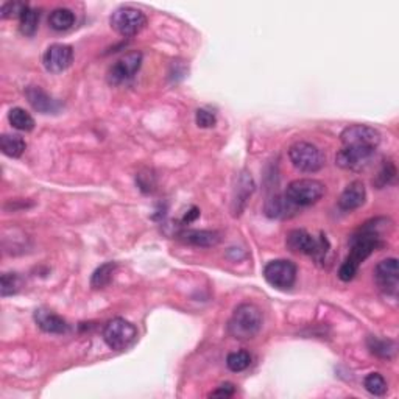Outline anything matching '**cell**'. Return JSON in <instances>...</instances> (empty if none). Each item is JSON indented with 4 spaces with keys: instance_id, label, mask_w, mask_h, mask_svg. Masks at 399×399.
<instances>
[{
    "instance_id": "obj_9",
    "label": "cell",
    "mask_w": 399,
    "mask_h": 399,
    "mask_svg": "<svg viewBox=\"0 0 399 399\" xmlns=\"http://www.w3.org/2000/svg\"><path fill=\"white\" fill-rule=\"evenodd\" d=\"M343 147H365L376 150L380 143V133L370 125H349L342 131Z\"/></svg>"
},
{
    "instance_id": "obj_24",
    "label": "cell",
    "mask_w": 399,
    "mask_h": 399,
    "mask_svg": "<svg viewBox=\"0 0 399 399\" xmlns=\"http://www.w3.org/2000/svg\"><path fill=\"white\" fill-rule=\"evenodd\" d=\"M295 208L296 206L292 204L284 195V197H274L272 200H268L265 204V212L268 217H285Z\"/></svg>"
},
{
    "instance_id": "obj_7",
    "label": "cell",
    "mask_w": 399,
    "mask_h": 399,
    "mask_svg": "<svg viewBox=\"0 0 399 399\" xmlns=\"http://www.w3.org/2000/svg\"><path fill=\"white\" fill-rule=\"evenodd\" d=\"M287 247L293 253H301L308 256H314V258L320 259L324 258V254L328 253L329 243L326 237L321 236L320 239H315L314 236H310L308 231L304 229H293L287 234Z\"/></svg>"
},
{
    "instance_id": "obj_32",
    "label": "cell",
    "mask_w": 399,
    "mask_h": 399,
    "mask_svg": "<svg viewBox=\"0 0 399 399\" xmlns=\"http://www.w3.org/2000/svg\"><path fill=\"white\" fill-rule=\"evenodd\" d=\"M236 393V387L234 384L227 382V384H222L220 387H217L214 391L209 393L211 398H231Z\"/></svg>"
},
{
    "instance_id": "obj_25",
    "label": "cell",
    "mask_w": 399,
    "mask_h": 399,
    "mask_svg": "<svg viewBox=\"0 0 399 399\" xmlns=\"http://www.w3.org/2000/svg\"><path fill=\"white\" fill-rule=\"evenodd\" d=\"M364 387L368 393H371L374 396H382L387 393V380L380 373H370L368 376L364 379Z\"/></svg>"
},
{
    "instance_id": "obj_22",
    "label": "cell",
    "mask_w": 399,
    "mask_h": 399,
    "mask_svg": "<svg viewBox=\"0 0 399 399\" xmlns=\"http://www.w3.org/2000/svg\"><path fill=\"white\" fill-rule=\"evenodd\" d=\"M117 268L116 262H106V264L100 265L96 272L92 273V278H91V285L94 289H103V287L108 285L112 276H114V272Z\"/></svg>"
},
{
    "instance_id": "obj_18",
    "label": "cell",
    "mask_w": 399,
    "mask_h": 399,
    "mask_svg": "<svg viewBox=\"0 0 399 399\" xmlns=\"http://www.w3.org/2000/svg\"><path fill=\"white\" fill-rule=\"evenodd\" d=\"M0 148L2 153L8 158H19L27 148V143L17 134H3L0 137Z\"/></svg>"
},
{
    "instance_id": "obj_3",
    "label": "cell",
    "mask_w": 399,
    "mask_h": 399,
    "mask_svg": "<svg viewBox=\"0 0 399 399\" xmlns=\"http://www.w3.org/2000/svg\"><path fill=\"white\" fill-rule=\"evenodd\" d=\"M289 158L292 166L299 172L315 173L324 166V154L314 143L299 141L289 148Z\"/></svg>"
},
{
    "instance_id": "obj_28",
    "label": "cell",
    "mask_w": 399,
    "mask_h": 399,
    "mask_svg": "<svg viewBox=\"0 0 399 399\" xmlns=\"http://www.w3.org/2000/svg\"><path fill=\"white\" fill-rule=\"evenodd\" d=\"M21 284L22 281L17 273H3L2 279H0V293H2L3 298L16 295L21 289Z\"/></svg>"
},
{
    "instance_id": "obj_10",
    "label": "cell",
    "mask_w": 399,
    "mask_h": 399,
    "mask_svg": "<svg viewBox=\"0 0 399 399\" xmlns=\"http://www.w3.org/2000/svg\"><path fill=\"white\" fill-rule=\"evenodd\" d=\"M142 53L137 52V50L128 52L127 55H123L122 58H118L114 64L109 67L108 83L112 86H118L133 78L134 75L139 72L142 66Z\"/></svg>"
},
{
    "instance_id": "obj_27",
    "label": "cell",
    "mask_w": 399,
    "mask_h": 399,
    "mask_svg": "<svg viewBox=\"0 0 399 399\" xmlns=\"http://www.w3.org/2000/svg\"><path fill=\"white\" fill-rule=\"evenodd\" d=\"M253 190H254V184H253L251 177H248V175H243V177H240L239 187H237V195L234 198V204H237L236 214H239V212L242 211L243 203L247 202V198L251 195Z\"/></svg>"
},
{
    "instance_id": "obj_19",
    "label": "cell",
    "mask_w": 399,
    "mask_h": 399,
    "mask_svg": "<svg viewBox=\"0 0 399 399\" xmlns=\"http://www.w3.org/2000/svg\"><path fill=\"white\" fill-rule=\"evenodd\" d=\"M73 24H75V15H73L72 10L56 8L50 12L48 25L55 31H66L69 28H72Z\"/></svg>"
},
{
    "instance_id": "obj_6",
    "label": "cell",
    "mask_w": 399,
    "mask_h": 399,
    "mask_svg": "<svg viewBox=\"0 0 399 399\" xmlns=\"http://www.w3.org/2000/svg\"><path fill=\"white\" fill-rule=\"evenodd\" d=\"M137 339V329L125 318H112L103 329V340L114 351H123Z\"/></svg>"
},
{
    "instance_id": "obj_33",
    "label": "cell",
    "mask_w": 399,
    "mask_h": 399,
    "mask_svg": "<svg viewBox=\"0 0 399 399\" xmlns=\"http://www.w3.org/2000/svg\"><path fill=\"white\" fill-rule=\"evenodd\" d=\"M198 215H200V211H198L197 208H192V209H190L189 212H187V214L184 215L183 220H184V223H189V222H193V220H195V218H197Z\"/></svg>"
},
{
    "instance_id": "obj_2",
    "label": "cell",
    "mask_w": 399,
    "mask_h": 399,
    "mask_svg": "<svg viewBox=\"0 0 399 399\" xmlns=\"http://www.w3.org/2000/svg\"><path fill=\"white\" fill-rule=\"evenodd\" d=\"M262 328V312L253 303L237 305L228 323V332L237 340H249Z\"/></svg>"
},
{
    "instance_id": "obj_30",
    "label": "cell",
    "mask_w": 399,
    "mask_h": 399,
    "mask_svg": "<svg viewBox=\"0 0 399 399\" xmlns=\"http://www.w3.org/2000/svg\"><path fill=\"white\" fill-rule=\"evenodd\" d=\"M25 8H27V5L21 2H6L2 5V8H0V16H2V19H11L16 16L21 17Z\"/></svg>"
},
{
    "instance_id": "obj_5",
    "label": "cell",
    "mask_w": 399,
    "mask_h": 399,
    "mask_svg": "<svg viewBox=\"0 0 399 399\" xmlns=\"http://www.w3.org/2000/svg\"><path fill=\"white\" fill-rule=\"evenodd\" d=\"M111 28L123 37L136 36L145 28L147 16L133 6H121L109 17Z\"/></svg>"
},
{
    "instance_id": "obj_17",
    "label": "cell",
    "mask_w": 399,
    "mask_h": 399,
    "mask_svg": "<svg viewBox=\"0 0 399 399\" xmlns=\"http://www.w3.org/2000/svg\"><path fill=\"white\" fill-rule=\"evenodd\" d=\"M179 239L189 243L193 247L200 248H211L215 247L220 242V233L217 231H208V229H187L179 234Z\"/></svg>"
},
{
    "instance_id": "obj_15",
    "label": "cell",
    "mask_w": 399,
    "mask_h": 399,
    "mask_svg": "<svg viewBox=\"0 0 399 399\" xmlns=\"http://www.w3.org/2000/svg\"><path fill=\"white\" fill-rule=\"evenodd\" d=\"M35 321L37 328L47 334H66L69 330V324L64 318L48 309H37L35 312Z\"/></svg>"
},
{
    "instance_id": "obj_20",
    "label": "cell",
    "mask_w": 399,
    "mask_h": 399,
    "mask_svg": "<svg viewBox=\"0 0 399 399\" xmlns=\"http://www.w3.org/2000/svg\"><path fill=\"white\" fill-rule=\"evenodd\" d=\"M368 349L371 354L378 355L380 359H391L396 353V343L389 339H379V337H370L366 340Z\"/></svg>"
},
{
    "instance_id": "obj_16",
    "label": "cell",
    "mask_w": 399,
    "mask_h": 399,
    "mask_svg": "<svg viewBox=\"0 0 399 399\" xmlns=\"http://www.w3.org/2000/svg\"><path fill=\"white\" fill-rule=\"evenodd\" d=\"M366 189L362 181H353L351 184L345 187V190L339 197V208L343 211L359 209L365 203Z\"/></svg>"
},
{
    "instance_id": "obj_4",
    "label": "cell",
    "mask_w": 399,
    "mask_h": 399,
    "mask_svg": "<svg viewBox=\"0 0 399 399\" xmlns=\"http://www.w3.org/2000/svg\"><path fill=\"white\" fill-rule=\"evenodd\" d=\"M324 192H326V186H324L321 181L301 178L292 181V183L287 186L285 198L298 208V206L315 204L318 200L323 198Z\"/></svg>"
},
{
    "instance_id": "obj_21",
    "label": "cell",
    "mask_w": 399,
    "mask_h": 399,
    "mask_svg": "<svg viewBox=\"0 0 399 399\" xmlns=\"http://www.w3.org/2000/svg\"><path fill=\"white\" fill-rule=\"evenodd\" d=\"M39 17H41L39 11L27 6L21 17H19V28H21V33L25 36H33L37 31V27H39Z\"/></svg>"
},
{
    "instance_id": "obj_11",
    "label": "cell",
    "mask_w": 399,
    "mask_h": 399,
    "mask_svg": "<svg viewBox=\"0 0 399 399\" xmlns=\"http://www.w3.org/2000/svg\"><path fill=\"white\" fill-rule=\"evenodd\" d=\"M374 279L385 295L396 296L399 287V267L398 259L389 258L380 260L374 268Z\"/></svg>"
},
{
    "instance_id": "obj_8",
    "label": "cell",
    "mask_w": 399,
    "mask_h": 399,
    "mask_svg": "<svg viewBox=\"0 0 399 399\" xmlns=\"http://www.w3.org/2000/svg\"><path fill=\"white\" fill-rule=\"evenodd\" d=\"M264 278L274 289L289 290L296 281V265L292 260H270L264 267Z\"/></svg>"
},
{
    "instance_id": "obj_26",
    "label": "cell",
    "mask_w": 399,
    "mask_h": 399,
    "mask_svg": "<svg viewBox=\"0 0 399 399\" xmlns=\"http://www.w3.org/2000/svg\"><path fill=\"white\" fill-rule=\"evenodd\" d=\"M251 364V354L248 351H234L228 354L227 357V366L233 373H240Z\"/></svg>"
},
{
    "instance_id": "obj_12",
    "label": "cell",
    "mask_w": 399,
    "mask_h": 399,
    "mask_svg": "<svg viewBox=\"0 0 399 399\" xmlns=\"http://www.w3.org/2000/svg\"><path fill=\"white\" fill-rule=\"evenodd\" d=\"M73 48L67 44H52L42 56V64L50 73H61L71 67Z\"/></svg>"
},
{
    "instance_id": "obj_23",
    "label": "cell",
    "mask_w": 399,
    "mask_h": 399,
    "mask_svg": "<svg viewBox=\"0 0 399 399\" xmlns=\"http://www.w3.org/2000/svg\"><path fill=\"white\" fill-rule=\"evenodd\" d=\"M8 121L11 127L19 131H31L35 128V118L24 108H12L8 112Z\"/></svg>"
},
{
    "instance_id": "obj_1",
    "label": "cell",
    "mask_w": 399,
    "mask_h": 399,
    "mask_svg": "<svg viewBox=\"0 0 399 399\" xmlns=\"http://www.w3.org/2000/svg\"><path fill=\"white\" fill-rule=\"evenodd\" d=\"M380 222L382 218H376L365 223L357 233L351 237V251L343 260L339 268V278L343 283H349L357 274L359 268L368 256H371L374 249L382 247V237H380Z\"/></svg>"
},
{
    "instance_id": "obj_31",
    "label": "cell",
    "mask_w": 399,
    "mask_h": 399,
    "mask_svg": "<svg viewBox=\"0 0 399 399\" xmlns=\"http://www.w3.org/2000/svg\"><path fill=\"white\" fill-rule=\"evenodd\" d=\"M195 122L200 128H212V127H215L217 118L209 111L198 109L197 114H195Z\"/></svg>"
},
{
    "instance_id": "obj_14",
    "label": "cell",
    "mask_w": 399,
    "mask_h": 399,
    "mask_svg": "<svg viewBox=\"0 0 399 399\" xmlns=\"http://www.w3.org/2000/svg\"><path fill=\"white\" fill-rule=\"evenodd\" d=\"M25 97H27L31 108L41 114H53L60 109V103L52 96H48L41 86H28L25 89Z\"/></svg>"
},
{
    "instance_id": "obj_13",
    "label": "cell",
    "mask_w": 399,
    "mask_h": 399,
    "mask_svg": "<svg viewBox=\"0 0 399 399\" xmlns=\"http://www.w3.org/2000/svg\"><path fill=\"white\" fill-rule=\"evenodd\" d=\"M376 150L365 147H343L335 156L337 166L345 170H362L370 164Z\"/></svg>"
},
{
    "instance_id": "obj_29",
    "label": "cell",
    "mask_w": 399,
    "mask_h": 399,
    "mask_svg": "<svg viewBox=\"0 0 399 399\" xmlns=\"http://www.w3.org/2000/svg\"><path fill=\"white\" fill-rule=\"evenodd\" d=\"M396 178V167L391 161H387L385 164L380 168V172L378 173V177L373 179V184L378 187V189H382V187L391 184Z\"/></svg>"
}]
</instances>
